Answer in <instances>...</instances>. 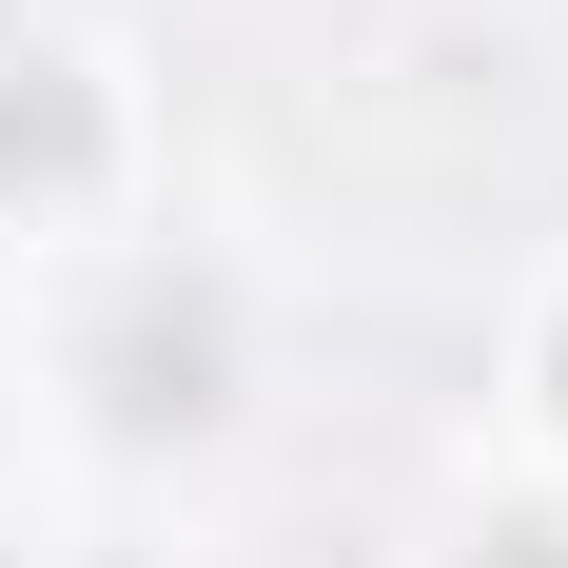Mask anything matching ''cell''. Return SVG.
Wrapping results in <instances>:
<instances>
[{
    "label": "cell",
    "instance_id": "cell-1",
    "mask_svg": "<svg viewBox=\"0 0 568 568\" xmlns=\"http://www.w3.org/2000/svg\"><path fill=\"white\" fill-rule=\"evenodd\" d=\"M490 568H568V529H510V549H490Z\"/></svg>",
    "mask_w": 568,
    "mask_h": 568
}]
</instances>
